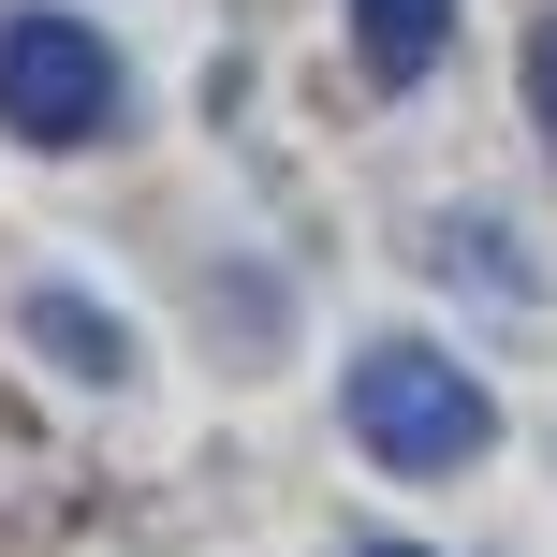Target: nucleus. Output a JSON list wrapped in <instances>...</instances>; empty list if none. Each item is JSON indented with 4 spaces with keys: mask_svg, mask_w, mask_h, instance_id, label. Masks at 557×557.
Instances as JSON below:
<instances>
[{
    "mask_svg": "<svg viewBox=\"0 0 557 557\" xmlns=\"http://www.w3.org/2000/svg\"><path fill=\"white\" fill-rule=\"evenodd\" d=\"M337 411H352V441L382 455V470H470L484 441H499V396L470 382L455 352H425V337H367L352 382H337Z\"/></svg>",
    "mask_w": 557,
    "mask_h": 557,
    "instance_id": "f257e3e1",
    "label": "nucleus"
},
{
    "mask_svg": "<svg viewBox=\"0 0 557 557\" xmlns=\"http://www.w3.org/2000/svg\"><path fill=\"white\" fill-rule=\"evenodd\" d=\"M133 74L88 15H0V133L15 147H103Z\"/></svg>",
    "mask_w": 557,
    "mask_h": 557,
    "instance_id": "f03ea898",
    "label": "nucleus"
},
{
    "mask_svg": "<svg viewBox=\"0 0 557 557\" xmlns=\"http://www.w3.org/2000/svg\"><path fill=\"white\" fill-rule=\"evenodd\" d=\"M15 337H29L45 367H74V382H133V323H117V308H88V294H29Z\"/></svg>",
    "mask_w": 557,
    "mask_h": 557,
    "instance_id": "7ed1b4c3",
    "label": "nucleus"
},
{
    "mask_svg": "<svg viewBox=\"0 0 557 557\" xmlns=\"http://www.w3.org/2000/svg\"><path fill=\"white\" fill-rule=\"evenodd\" d=\"M441 45H455V0H352L367 88H425V74H441Z\"/></svg>",
    "mask_w": 557,
    "mask_h": 557,
    "instance_id": "20e7f679",
    "label": "nucleus"
},
{
    "mask_svg": "<svg viewBox=\"0 0 557 557\" xmlns=\"http://www.w3.org/2000/svg\"><path fill=\"white\" fill-rule=\"evenodd\" d=\"M529 117H543V147H557V15L529 29Z\"/></svg>",
    "mask_w": 557,
    "mask_h": 557,
    "instance_id": "39448f33",
    "label": "nucleus"
},
{
    "mask_svg": "<svg viewBox=\"0 0 557 557\" xmlns=\"http://www.w3.org/2000/svg\"><path fill=\"white\" fill-rule=\"evenodd\" d=\"M352 557H425V543H352Z\"/></svg>",
    "mask_w": 557,
    "mask_h": 557,
    "instance_id": "423d86ee",
    "label": "nucleus"
}]
</instances>
